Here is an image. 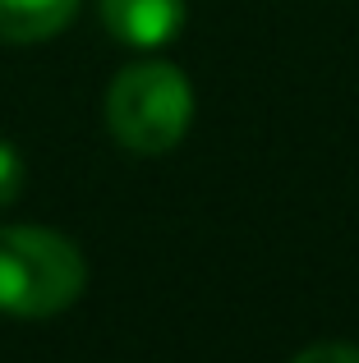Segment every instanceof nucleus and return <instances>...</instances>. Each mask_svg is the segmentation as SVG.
<instances>
[{
    "label": "nucleus",
    "mask_w": 359,
    "mask_h": 363,
    "mask_svg": "<svg viewBox=\"0 0 359 363\" xmlns=\"http://www.w3.org/2000/svg\"><path fill=\"white\" fill-rule=\"evenodd\" d=\"M88 262L79 244L46 225H0V313L42 322L79 303Z\"/></svg>",
    "instance_id": "f257e3e1"
},
{
    "label": "nucleus",
    "mask_w": 359,
    "mask_h": 363,
    "mask_svg": "<svg viewBox=\"0 0 359 363\" xmlns=\"http://www.w3.org/2000/svg\"><path fill=\"white\" fill-rule=\"evenodd\" d=\"M194 88L171 60H138L116 74L106 92V124L120 147L162 157L189 133Z\"/></svg>",
    "instance_id": "f03ea898"
},
{
    "label": "nucleus",
    "mask_w": 359,
    "mask_h": 363,
    "mask_svg": "<svg viewBox=\"0 0 359 363\" xmlns=\"http://www.w3.org/2000/svg\"><path fill=\"white\" fill-rule=\"evenodd\" d=\"M101 23L125 46L157 51L184 28V0H101Z\"/></svg>",
    "instance_id": "7ed1b4c3"
},
{
    "label": "nucleus",
    "mask_w": 359,
    "mask_h": 363,
    "mask_svg": "<svg viewBox=\"0 0 359 363\" xmlns=\"http://www.w3.org/2000/svg\"><path fill=\"white\" fill-rule=\"evenodd\" d=\"M74 14H79V0H0V42H51L74 23Z\"/></svg>",
    "instance_id": "20e7f679"
},
{
    "label": "nucleus",
    "mask_w": 359,
    "mask_h": 363,
    "mask_svg": "<svg viewBox=\"0 0 359 363\" xmlns=\"http://www.w3.org/2000/svg\"><path fill=\"white\" fill-rule=\"evenodd\" d=\"M23 194V157L14 152V143L0 138V212Z\"/></svg>",
    "instance_id": "39448f33"
},
{
    "label": "nucleus",
    "mask_w": 359,
    "mask_h": 363,
    "mask_svg": "<svg viewBox=\"0 0 359 363\" xmlns=\"http://www.w3.org/2000/svg\"><path fill=\"white\" fill-rule=\"evenodd\" d=\"M290 363H359V345L327 340V345H314V350H304V354H295Z\"/></svg>",
    "instance_id": "423d86ee"
}]
</instances>
